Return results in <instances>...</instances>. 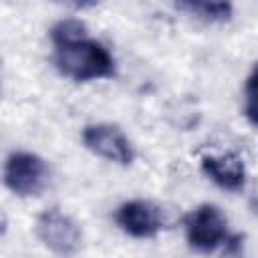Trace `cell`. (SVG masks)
<instances>
[{
    "instance_id": "cell-1",
    "label": "cell",
    "mask_w": 258,
    "mask_h": 258,
    "mask_svg": "<svg viewBox=\"0 0 258 258\" xmlns=\"http://www.w3.org/2000/svg\"><path fill=\"white\" fill-rule=\"evenodd\" d=\"M54 64L60 75L77 81H97L115 75V60L111 52L97 40L85 36L54 42Z\"/></svg>"
},
{
    "instance_id": "cell-2",
    "label": "cell",
    "mask_w": 258,
    "mask_h": 258,
    "mask_svg": "<svg viewBox=\"0 0 258 258\" xmlns=\"http://www.w3.org/2000/svg\"><path fill=\"white\" fill-rule=\"evenodd\" d=\"M50 171L42 157L30 151H14L4 163V185L16 196H38L48 183Z\"/></svg>"
},
{
    "instance_id": "cell-3",
    "label": "cell",
    "mask_w": 258,
    "mask_h": 258,
    "mask_svg": "<svg viewBox=\"0 0 258 258\" xmlns=\"http://www.w3.org/2000/svg\"><path fill=\"white\" fill-rule=\"evenodd\" d=\"M185 236L189 246L202 254H210L220 246H226L230 234L222 210L214 204L198 206L185 218Z\"/></svg>"
},
{
    "instance_id": "cell-4",
    "label": "cell",
    "mask_w": 258,
    "mask_h": 258,
    "mask_svg": "<svg viewBox=\"0 0 258 258\" xmlns=\"http://www.w3.org/2000/svg\"><path fill=\"white\" fill-rule=\"evenodd\" d=\"M36 236L54 254L67 258L81 248V230L77 222L62 214L58 208H50L36 218Z\"/></svg>"
},
{
    "instance_id": "cell-5",
    "label": "cell",
    "mask_w": 258,
    "mask_h": 258,
    "mask_svg": "<svg viewBox=\"0 0 258 258\" xmlns=\"http://www.w3.org/2000/svg\"><path fill=\"white\" fill-rule=\"evenodd\" d=\"M83 145L95 155L115 161L119 165H129L135 157L131 141L127 135L111 123H95L83 129Z\"/></svg>"
},
{
    "instance_id": "cell-6",
    "label": "cell",
    "mask_w": 258,
    "mask_h": 258,
    "mask_svg": "<svg viewBox=\"0 0 258 258\" xmlns=\"http://www.w3.org/2000/svg\"><path fill=\"white\" fill-rule=\"evenodd\" d=\"M117 226L133 238H151L165 226L161 208L149 200H129L115 212Z\"/></svg>"
},
{
    "instance_id": "cell-7",
    "label": "cell",
    "mask_w": 258,
    "mask_h": 258,
    "mask_svg": "<svg viewBox=\"0 0 258 258\" xmlns=\"http://www.w3.org/2000/svg\"><path fill=\"white\" fill-rule=\"evenodd\" d=\"M202 171L222 189L238 191L246 183V167L236 153L206 155L202 159Z\"/></svg>"
},
{
    "instance_id": "cell-8",
    "label": "cell",
    "mask_w": 258,
    "mask_h": 258,
    "mask_svg": "<svg viewBox=\"0 0 258 258\" xmlns=\"http://www.w3.org/2000/svg\"><path fill=\"white\" fill-rule=\"evenodd\" d=\"M177 8L187 10L196 18H202L206 22H224L232 16V4L230 2H208V0H189L179 2Z\"/></svg>"
},
{
    "instance_id": "cell-9",
    "label": "cell",
    "mask_w": 258,
    "mask_h": 258,
    "mask_svg": "<svg viewBox=\"0 0 258 258\" xmlns=\"http://www.w3.org/2000/svg\"><path fill=\"white\" fill-rule=\"evenodd\" d=\"M244 97H246V103H244L246 119H248L254 127H258V64H256V69L250 73V77L246 79Z\"/></svg>"
},
{
    "instance_id": "cell-10",
    "label": "cell",
    "mask_w": 258,
    "mask_h": 258,
    "mask_svg": "<svg viewBox=\"0 0 258 258\" xmlns=\"http://www.w3.org/2000/svg\"><path fill=\"white\" fill-rule=\"evenodd\" d=\"M85 34H87V28L77 18H64V20L56 22L50 28V40H52V44L54 42H62V40H73V38H79V36H85Z\"/></svg>"
}]
</instances>
